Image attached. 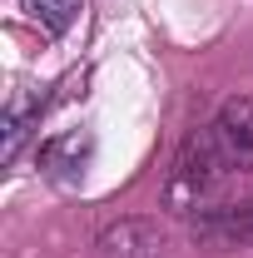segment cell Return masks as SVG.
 <instances>
[{
  "mask_svg": "<svg viewBox=\"0 0 253 258\" xmlns=\"http://www.w3.org/2000/svg\"><path fill=\"white\" fill-rule=\"evenodd\" d=\"M209 134H214V144H219L223 164L233 169V179H238V174H253V99L248 95L223 99V109L214 114Z\"/></svg>",
  "mask_w": 253,
  "mask_h": 258,
  "instance_id": "obj_2",
  "label": "cell"
},
{
  "mask_svg": "<svg viewBox=\"0 0 253 258\" xmlns=\"http://www.w3.org/2000/svg\"><path fill=\"white\" fill-rule=\"evenodd\" d=\"M20 10H25L45 35H65L75 20H80L85 0H20Z\"/></svg>",
  "mask_w": 253,
  "mask_h": 258,
  "instance_id": "obj_6",
  "label": "cell"
},
{
  "mask_svg": "<svg viewBox=\"0 0 253 258\" xmlns=\"http://www.w3.org/2000/svg\"><path fill=\"white\" fill-rule=\"evenodd\" d=\"M40 109H45V95L40 90H15L10 104H5V139H0V159L15 164L20 159V149H25V139H30L35 129H40Z\"/></svg>",
  "mask_w": 253,
  "mask_h": 258,
  "instance_id": "obj_5",
  "label": "cell"
},
{
  "mask_svg": "<svg viewBox=\"0 0 253 258\" xmlns=\"http://www.w3.org/2000/svg\"><path fill=\"white\" fill-rule=\"evenodd\" d=\"M99 258H189V238L164 219H119L99 233Z\"/></svg>",
  "mask_w": 253,
  "mask_h": 258,
  "instance_id": "obj_1",
  "label": "cell"
},
{
  "mask_svg": "<svg viewBox=\"0 0 253 258\" xmlns=\"http://www.w3.org/2000/svg\"><path fill=\"white\" fill-rule=\"evenodd\" d=\"M90 149H95V139H90L85 129H65V134H55V139L40 149V169H45L55 184H75V179H85Z\"/></svg>",
  "mask_w": 253,
  "mask_h": 258,
  "instance_id": "obj_4",
  "label": "cell"
},
{
  "mask_svg": "<svg viewBox=\"0 0 253 258\" xmlns=\"http://www.w3.org/2000/svg\"><path fill=\"white\" fill-rule=\"evenodd\" d=\"M189 238L209 243V248H253V199H243V204H214V209L194 214Z\"/></svg>",
  "mask_w": 253,
  "mask_h": 258,
  "instance_id": "obj_3",
  "label": "cell"
}]
</instances>
